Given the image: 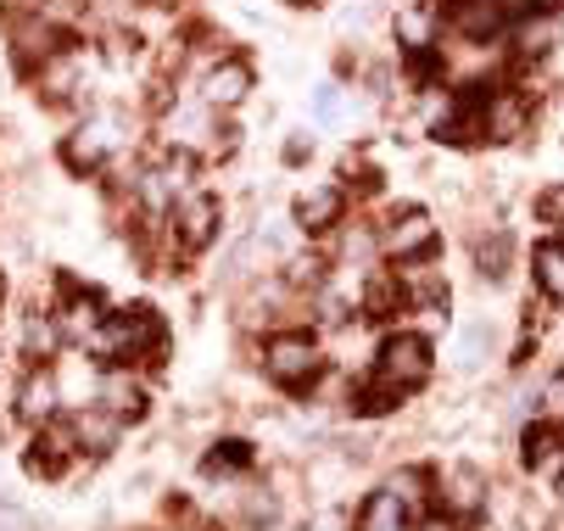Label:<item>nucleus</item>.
I'll list each match as a JSON object with an SVG mask.
<instances>
[{
    "mask_svg": "<svg viewBox=\"0 0 564 531\" xmlns=\"http://www.w3.org/2000/svg\"><path fill=\"white\" fill-rule=\"evenodd\" d=\"M118 414L112 409H85V414H78V425H73V436L78 442H85L90 453H112V442H118Z\"/></svg>",
    "mask_w": 564,
    "mask_h": 531,
    "instance_id": "14",
    "label": "nucleus"
},
{
    "mask_svg": "<svg viewBox=\"0 0 564 531\" xmlns=\"http://www.w3.org/2000/svg\"><path fill=\"white\" fill-rule=\"evenodd\" d=\"M358 531H409V503H402L391 487L375 492L364 503V514H358Z\"/></svg>",
    "mask_w": 564,
    "mask_h": 531,
    "instance_id": "13",
    "label": "nucleus"
},
{
    "mask_svg": "<svg viewBox=\"0 0 564 531\" xmlns=\"http://www.w3.org/2000/svg\"><path fill=\"white\" fill-rule=\"evenodd\" d=\"M252 465V447L247 442H218V453L207 459V470H247Z\"/></svg>",
    "mask_w": 564,
    "mask_h": 531,
    "instance_id": "26",
    "label": "nucleus"
},
{
    "mask_svg": "<svg viewBox=\"0 0 564 531\" xmlns=\"http://www.w3.org/2000/svg\"><path fill=\"white\" fill-rule=\"evenodd\" d=\"M313 107H318V118H336V112H341V96H336V90H318Z\"/></svg>",
    "mask_w": 564,
    "mask_h": 531,
    "instance_id": "34",
    "label": "nucleus"
},
{
    "mask_svg": "<svg viewBox=\"0 0 564 531\" xmlns=\"http://www.w3.org/2000/svg\"><path fill=\"white\" fill-rule=\"evenodd\" d=\"M247 90H252V67L240 62V56L213 62L207 79H202V101L207 107H240V101H247Z\"/></svg>",
    "mask_w": 564,
    "mask_h": 531,
    "instance_id": "5",
    "label": "nucleus"
},
{
    "mask_svg": "<svg viewBox=\"0 0 564 531\" xmlns=\"http://www.w3.org/2000/svg\"><path fill=\"white\" fill-rule=\"evenodd\" d=\"M364 302H369V314H391V308H397V280H391V274H380V280H369V291H364Z\"/></svg>",
    "mask_w": 564,
    "mask_h": 531,
    "instance_id": "27",
    "label": "nucleus"
},
{
    "mask_svg": "<svg viewBox=\"0 0 564 531\" xmlns=\"http://www.w3.org/2000/svg\"><path fill=\"white\" fill-rule=\"evenodd\" d=\"M480 492H487V481H480L475 470H447V481H442V498H447V509L453 514H475L480 509Z\"/></svg>",
    "mask_w": 564,
    "mask_h": 531,
    "instance_id": "17",
    "label": "nucleus"
},
{
    "mask_svg": "<svg viewBox=\"0 0 564 531\" xmlns=\"http://www.w3.org/2000/svg\"><path fill=\"white\" fill-rule=\"evenodd\" d=\"M213 112H218V107H207V101L180 107V112L169 118V140H174V145H180V140H185V145H207V134H229V129L213 123Z\"/></svg>",
    "mask_w": 564,
    "mask_h": 531,
    "instance_id": "12",
    "label": "nucleus"
},
{
    "mask_svg": "<svg viewBox=\"0 0 564 531\" xmlns=\"http://www.w3.org/2000/svg\"><path fill=\"white\" fill-rule=\"evenodd\" d=\"M341 213H347V196H341L336 185H318V191H307V196L296 202V224H302L307 236H318V230H336Z\"/></svg>",
    "mask_w": 564,
    "mask_h": 531,
    "instance_id": "7",
    "label": "nucleus"
},
{
    "mask_svg": "<svg viewBox=\"0 0 564 531\" xmlns=\"http://www.w3.org/2000/svg\"><path fill=\"white\" fill-rule=\"evenodd\" d=\"M436 7L425 0V7H409L397 18V40H402V51H431V34H436Z\"/></svg>",
    "mask_w": 564,
    "mask_h": 531,
    "instance_id": "15",
    "label": "nucleus"
},
{
    "mask_svg": "<svg viewBox=\"0 0 564 531\" xmlns=\"http://www.w3.org/2000/svg\"><path fill=\"white\" fill-rule=\"evenodd\" d=\"M409 531H453V520L447 514H431V520H414Z\"/></svg>",
    "mask_w": 564,
    "mask_h": 531,
    "instance_id": "35",
    "label": "nucleus"
},
{
    "mask_svg": "<svg viewBox=\"0 0 564 531\" xmlns=\"http://www.w3.org/2000/svg\"><path fill=\"white\" fill-rule=\"evenodd\" d=\"M62 158H67V169H101V158H107V134L101 129H78L67 145H62Z\"/></svg>",
    "mask_w": 564,
    "mask_h": 531,
    "instance_id": "18",
    "label": "nucleus"
},
{
    "mask_svg": "<svg viewBox=\"0 0 564 531\" xmlns=\"http://www.w3.org/2000/svg\"><path fill=\"white\" fill-rule=\"evenodd\" d=\"M23 347H29V358H45V353L56 347V325H51L45 314H34L29 330H23Z\"/></svg>",
    "mask_w": 564,
    "mask_h": 531,
    "instance_id": "24",
    "label": "nucleus"
},
{
    "mask_svg": "<svg viewBox=\"0 0 564 531\" xmlns=\"http://www.w3.org/2000/svg\"><path fill=\"white\" fill-rule=\"evenodd\" d=\"M475 263H480V274H503V263H509V236H492V241H480L475 247Z\"/></svg>",
    "mask_w": 564,
    "mask_h": 531,
    "instance_id": "23",
    "label": "nucleus"
},
{
    "mask_svg": "<svg viewBox=\"0 0 564 531\" xmlns=\"http://www.w3.org/2000/svg\"><path fill=\"white\" fill-rule=\"evenodd\" d=\"M51 29H56V23H45L40 12H34V18H23V23L12 29V34H18V56H23V62H40V56L51 62V56H56V45H51Z\"/></svg>",
    "mask_w": 564,
    "mask_h": 531,
    "instance_id": "19",
    "label": "nucleus"
},
{
    "mask_svg": "<svg viewBox=\"0 0 564 531\" xmlns=\"http://www.w3.org/2000/svg\"><path fill=\"white\" fill-rule=\"evenodd\" d=\"M525 465L531 470H558L564 465V431H553V425L525 431Z\"/></svg>",
    "mask_w": 564,
    "mask_h": 531,
    "instance_id": "16",
    "label": "nucleus"
},
{
    "mask_svg": "<svg viewBox=\"0 0 564 531\" xmlns=\"http://www.w3.org/2000/svg\"><path fill=\"white\" fill-rule=\"evenodd\" d=\"M51 414H56V375L34 369L29 381H23V392H18V420H29V425H51Z\"/></svg>",
    "mask_w": 564,
    "mask_h": 531,
    "instance_id": "10",
    "label": "nucleus"
},
{
    "mask_svg": "<svg viewBox=\"0 0 564 531\" xmlns=\"http://www.w3.org/2000/svg\"><path fill=\"white\" fill-rule=\"evenodd\" d=\"M536 280H542V291H547V296H558V302H564V241L536 247Z\"/></svg>",
    "mask_w": 564,
    "mask_h": 531,
    "instance_id": "21",
    "label": "nucleus"
},
{
    "mask_svg": "<svg viewBox=\"0 0 564 531\" xmlns=\"http://www.w3.org/2000/svg\"><path fill=\"white\" fill-rule=\"evenodd\" d=\"M67 330L90 342V330H96V296H73L67 302Z\"/></svg>",
    "mask_w": 564,
    "mask_h": 531,
    "instance_id": "25",
    "label": "nucleus"
},
{
    "mask_svg": "<svg viewBox=\"0 0 564 531\" xmlns=\"http://www.w3.org/2000/svg\"><path fill=\"white\" fill-rule=\"evenodd\" d=\"M453 29L464 40H498L503 34V0H458V7H453Z\"/></svg>",
    "mask_w": 564,
    "mask_h": 531,
    "instance_id": "8",
    "label": "nucleus"
},
{
    "mask_svg": "<svg viewBox=\"0 0 564 531\" xmlns=\"http://www.w3.org/2000/svg\"><path fill=\"white\" fill-rule=\"evenodd\" d=\"M96 353H107V358H140V353L163 358V319H156V308H129L112 325H101Z\"/></svg>",
    "mask_w": 564,
    "mask_h": 531,
    "instance_id": "1",
    "label": "nucleus"
},
{
    "mask_svg": "<svg viewBox=\"0 0 564 531\" xmlns=\"http://www.w3.org/2000/svg\"><path fill=\"white\" fill-rule=\"evenodd\" d=\"M391 492L409 503V509H420V498H425V476H420V470H402V476H391Z\"/></svg>",
    "mask_w": 564,
    "mask_h": 531,
    "instance_id": "28",
    "label": "nucleus"
},
{
    "mask_svg": "<svg viewBox=\"0 0 564 531\" xmlns=\"http://www.w3.org/2000/svg\"><path fill=\"white\" fill-rule=\"evenodd\" d=\"M307 531H347V514L325 509V514H318V520H307Z\"/></svg>",
    "mask_w": 564,
    "mask_h": 531,
    "instance_id": "33",
    "label": "nucleus"
},
{
    "mask_svg": "<svg viewBox=\"0 0 564 531\" xmlns=\"http://www.w3.org/2000/svg\"><path fill=\"white\" fill-rule=\"evenodd\" d=\"M263 364H269V381H280V387H307L313 375H318V347L307 342V336H274L269 342V353H263Z\"/></svg>",
    "mask_w": 564,
    "mask_h": 531,
    "instance_id": "3",
    "label": "nucleus"
},
{
    "mask_svg": "<svg viewBox=\"0 0 564 531\" xmlns=\"http://www.w3.org/2000/svg\"><path fill=\"white\" fill-rule=\"evenodd\" d=\"M291 280L296 285H318L325 280V258H291Z\"/></svg>",
    "mask_w": 564,
    "mask_h": 531,
    "instance_id": "31",
    "label": "nucleus"
},
{
    "mask_svg": "<svg viewBox=\"0 0 564 531\" xmlns=\"http://www.w3.org/2000/svg\"><path fill=\"white\" fill-rule=\"evenodd\" d=\"M45 85H51V96H67L73 90V62L67 56H51L45 62Z\"/></svg>",
    "mask_w": 564,
    "mask_h": 531,
    "instance_id": "30",
    "label": "nucleus"
},
{
    "mask_svg": "<svg viewBox=\"0 0 564 531\" xmlns=\"http://www.w3.org/2000/svg\"><path fill=\"white\" fill-rule=\"evenodd\" d=\"M547 40H553V23H531V29L520 34V51L536 56V51H547Z\"/></svg>",
    "mask_w": 564,
    "mask_h": 531,
    "instance_id": "32",
    "label": "nucleus"
},
{
    "mask_svg": "<svg viewBox=\"0 0 564 531\" xmlns=\"http://www.w3.org/2000/svg\"><path fill=\"white\" fill-rule=\"evenodd\" d=\"M34 447H40V453H34L29 465H34V470H45V476H56V470L67 465V453H73V436H67L62 425H45V436H40Z\"/></svg>",
    "mask_w": 564,
    "mask_h": 531,
    "instance_id": "20",
    "label": "nucleus"
},
{
    "mask_svg": "<svg viewBox=\"0 0 564 531\" xmlns=\"http://www.w3.org/2000/svg\"><path fill=\"white\" fill-rule=\"evenodd\" d=\"M45 23H73L78 12H85V0H40V7H34Z\"/></svg>",
    "mask_w": 564,
    "mask_h": 531,
    "instance_id": "29",
    "label": "nucleus"
},
{
    "mask_svg": "<svg viewBox=\"0 0 564 531\" xmlns=\"http://www.w3.org/2000/svg\"><path fill=\"white\" fill-rule=\"evenodd\" d=\"M431 247H436V224H431L420 207H409V213H397V218H391L386 252H397V258H425Z\"/></svg>",
    "mask_w": 564,
    "mask_h": 531,
    "instance_id": "6",
    "label": "nucleus"
},
{
    "mask_svg": "<svg viewBox=\"0 0 564 531\" xmlns=\"http://www.w3.org/2000/svg\"><path fill=\"white\" fill-rule=\"evenodd\" d=\"M375 369H380V381H391L397 392H409V387H420L425 375H431V342H425V336H409V330L386 336Z\"/></svg>",
    "mask_w": 564,
    "mask_h": 531,
    "instance_id": "2",
    "label": "nucleus"
},
{
    "mask_svg": "<svg viewBox=\"0 0 564 531\" xmlns=\"http://www.w3.org/2000/svg\"><path fill=\"white\" fill-rule=\"evenodd\" d=\"M101 409H112L118 420H140L145 414V392L129 369H112L107 381H101Z\"/></svg>",
    "mask_w": 564,
    "mask_h": 531,
    "instance_id": "11",
    "label": "nucleus"
},
{
    "mask_svg": "<svg viewBox=\"0 0 564 531\" xmlns=\"http://www.w3.org/2000/svg\"><path fill=\"white\" fill-rule=\"evenodd\" d=\"M397 398H402V392H397L391 381H380V375H375V387H369V392H358V398H352V409H358V414H386Z\"/></svg>",
    "mask_w": 564,
    "mask_h": 531,
    "instance_id": "22",
    "label": "nucleus"
},
{
    "mask_svg": "<svg viewBox=\"0 0 564 531\" xmlns=\"http://www.w3.org/2000/svg\"><path fill=\"white\" fill-rule=\"evenodd\" d=\"M218 202L213 196H185L180 207H174V241H180V252H202L213 236H218Z\"/></svg>",
    "mask_w": 564,
    "mask_h": 531,
    "instance_id": "4",
    "label": "nucleus"
},
{
    "mask_svg": "<svg viewBox=\"0 0 564 531\" xmlns=\"http://www.w3.org/2000/svg\"><path fill=\"white\" fill-rule=\"evenodd\" d=\"M525 118H531V101H525L520 90H498V96L487 101V134H492V140L525 134Z\"/></svg>",
    "mask_w": 564,
    "mask_h": 531,
    "instance_id": "9",
    "label": "nucleus"
},
{
    "mask_svg": "<svg viewBox=\"0 0 564 531\" xmlns=\"http://www.w3.org/2000/svg\"><path fill=\"white\" fill-rule=\"evenodd\" d=\"M0 296H7V285H0Z\"/></svg>",
    "mask_w": 564,
    "mask_h": 531,
    "instance_id": "36",
    "label": "nucleus"
}]
</instances>
